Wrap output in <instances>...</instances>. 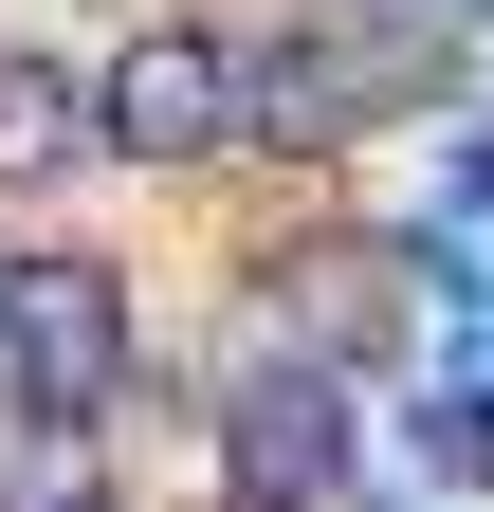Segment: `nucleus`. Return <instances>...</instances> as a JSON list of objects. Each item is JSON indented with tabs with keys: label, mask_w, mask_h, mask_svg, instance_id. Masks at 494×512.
Segmentation results:
<instances>
[{
	"label": "nucleus",
	"mask_w": 494,
	"mask_h": 512,
	"mask_svg": "<svg viewBox=\"0 0 494 512\" xmlns=\"http://www.w3.org/2000/svg\"><path fill=\"white\" fill-rule=\"evenodd\" d=\"M92 128H110V110L55 74V55H0V202H19V183H55V165L92 147Z\"/></svg>",
	"instance_id": "423d86ee"
},
{
	"label": "nucleus",
	"mask_w": 494,
	"mask_h": 512,
	"mask_svg": "<svg viewBox=\"0 0 494 512\" xmlns=\"http://www.w3.org/2000/svg\"><path fill=\"white\" fill-rule=\"evenodd\" d=\"M0 366H19L37 403H110V384H129V275H110V256H19V275H0Z\"/></svg>",
	"instance_id": "f03ea898"
},
{
	"label": "nucleus",
	"mask_w": 494,
	"mask_h": 512,
	"mask_svg": "<svg viewBox=\"0 0 494 512\" xmlns=\"http://www.w3.org/2000/svg\"><path fill=\"white\" fill-rule=\"evenodd\" d=\"M110 494V458H92V403H0V512H92Z\"/></svg>",
	"instance_id": "39448f33"
},
{
	"label": "nucleus",
	"mask_w": 494,
	"mask_h": 512,
	"mask_svg": "<svg viewBox=\"0 0 494 512\" xmlns=\"http://www.w3.org/2000/svg\"><path fill=\"white\" fill-rule=\"evenodd\" d=\"M110 147L129 165H202V147H238L257 128V37H220V19H147L129 55H110Z\"/></svg>",
	"instance_id": "f257e3e1"
},
{
	"label": "nucleus",
	"mask_w": 494,
	"mask_h": 512,
	"mask_svg": "<svg viewBox=\"0 0 494 512\" xmlns=\"http://www.w3.org/2000/svg\"><path fill=\"white\" fill-rule=\"evenodd\" d=\"M348 476V384H312V366H257L238 384V494H330Z\"/></svg>",
	"instance_id": "20e7f679"
},
{
	"label": "nucleus",
	"mask_w": 494,
	"mask_h": 512,
	"mask_svg": "<svg viewBox=\"0 0 494 512\" xmlns=\"http://www.w3.org/2000/svg\"><path fill=\"white\" fill-rule=\"evenodd\" d=\"M421 74H440V55H421V37H275L257 55V147H348V128H385Z\"/></svg>",
	"instance_id": "7ed1b4c3"
}]
</instances>
